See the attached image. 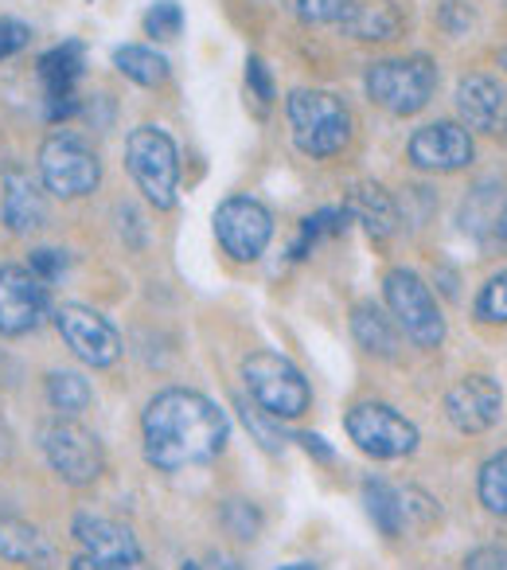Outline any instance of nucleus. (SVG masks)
Masks as SVG:
<instances>
[{
  "label": "nucleus",
  "mask_w": 507,
  "mask_h": 570,
  "mask_svg": "<svg viewBox=\"0 0 507 570\" xmlns=\"http://www.w3.org/2000/svg\"><path fill=\"white\" fill-rule=\"evenodd\" d=\"M230 438V422L207 395L188 387H168L149 399L141 414L145 461L160 473L203 465L222 453Z\"/></svg>",
  "instance_id": "f257e3e1"
},
{
  "label": "nucleus",
  "mask_w": 507,
  "mask_h": 570,
  "mask_svg": "<svg viewBox=\"0 0 507 570\" xmlns=\"http://www.w3.org/2000/svg\"><path fill=\"white\" fill-rule=\"evenodd\" d=\"M289 134L312 160H328L351 141V110L332 90H294L289 95Z\"/></svg>",
  "instance_id": "f03ea898"
},
{
  "label": "nucleus",
  "mask_w": 507,
  "mask_h": 570,
  "mask_svg": "<svg viewBox=\"0 0 507 570\" xmlns=\"http://www.w3.org/2000/svg\"><path fill=\"white\" fill-rule=\"evenodd\" d=\"M242 380H246V391H250L254 406L278 422L301 419L312 406L309 380H305L294 360L278 356V352H254V356H246Z\"/></svg>",
  "instance_id": "7ed1b4c3"
},
{
  "label": "nucleus",
  "mask_w": 507,
  "mask_h": 570,
  "mask_svg": "<svg viewBox=\"0 0 507 570\" xmlns=\"http://www.w3.org/2000/svg\"><path fill=\"white\" fill-rule=\"evenodd\" d=\"M126 168L141 196L157 212H168L176 204V184H180V153L176 141L160 126H137L126 137Z\"/></svg>",
  "instance_id": "20e7f679"
},
{
  "label": "nucleus",
  "mask_w": 507,
  "mask_h": 570,
  "mask_svg": "<svg viewBox=\"0 0 507 570\" xmlns=\"http://www.w3.org/2000/svg\"><path fill=\"white\" fill-rule=\"evenodd\" d=\"M367 98L395 118H414L429 106L437 90V67L426 56L410 59H379L367 67Z\"/></svg>",
  "instance_id": "39448f33"
},
{
  "label": "nucleus",
  "mask_w": 507,
  "mask_h": 570,
  "mask_svg": "<svg viewBox=\"0 0 507 570\" xmlns=\"http://www.w3.org/2000/svg\"><path fill=\"white\" fill-rule=\"evenodd\" d=\"M382 297H387V309L395 317V325L410 336L418 348H437L445 341V317L437 309L429 285L421 282L414 269L398 266L382 277Z\"/></svg>",
  "instance_id": "423d86ee"
},
{
  "label": "nucleus",
  "mask_w": 507,
  "mask_h": 570,
  "mask_svg": "<svg viewBox=\"0 0 507 570\" xmlns=\"http://www.w3.org/2000/svg\"><path fill=\"white\" fill-rule=\"evenodd\" d=\"M40 176L43 188L59 199H82L102 184V160L82 137L51 134L40 145Z\"/></svg>",
  "instance_id": "0eeeda50"
},
{
  "label": "nucleus",
  "mask_w": 507,
  "mask_h": 570,
  "mask_svg": "<svg viewBox=\"0 0 507 570\" xmlns=\"http://www.w3.org/2000/svg\"><path fill=\"white\" fill-rule=\"evenodd\" d=\"M344 430L356 450L375 461H398L418 450V426L387 403H356L344 414Z\"/></svg>",
  "instance_id": "6e6552de"
},
{
  "label": "nucleus",
  "mask_w": 507,
  "mask_h": 570,
  "mask_svg": "<svg viewBox=\"0 0 507 570\" xmlns=\"http://www.w3.org/2000/svg\"><path fill=\"white\" fill-rule=\"evenodd\" d=\"M40 445L48 465L63 476L67 484L82 489V484H95L106 469V450L87 426H79L74 419H56L40 430Z\"/></svg>",
  "instance_id": "1a4fd4ad"
},
{
  "label": "nucleus",
  "mask_w": 507,
  "mask_h": 570,
  "mask_svg": "<svg viewBox=\"0 0 507 570\" xmlns=\"http://www.w3.org/2000/svg\"><path fill=\"white\" fill-rule=\"evenodd\" d=\"M215 238L235 262H258L274 238V215L254 196H230L215 207Z\"/></svg>",
  "instance_id": "9d476101"
},
{
  "label": "nucleus",
  "mask_w": 507,
  "mask_h": 570,
  "mask_svg": "<svg viewBox=\"0 0 507 570\" xmlns=\"http://www.w3.org/2000/svg\"><path fill=\"white\" fill-rule=\"evenodd\" d=\"M48 285L28 266H0V336H28L43 325Z\"/></svg>",
  "instance_id": "9b49d317"
},
{
  "label": "nucleus",
  "mask_w": 507,
  "mask_h": 570,
  "mask_svg": "<svg viewBox=\"0 0 507 570\" xmlns=\"http://www.w3.org/2000/svg\"><path fill=\"white\" fill-rule=\"evenodd\" d=\"M56 328L67 341V348L90 367H113L121 360V336L102 313L87 305H63L56 313Z\"/></svg>",
  "instance_id": "f8f14e48"
},
{
  "label": "nucleus",
  "mask_w": 507,
  "mask_h": 570,
  "mask_svg": "<svg viewBox=\"0 0 507 570\" xmlns=\"http://www.w3.org/2000/svg\"><path fill=\"white\" fill-rule=\"evenodd\" d=\"M71 531H74V539H79L82 551H87L90 559L102 562V567H110V570H152L133 531H129L126 523L110 520V515L82 512V515H74Z\"/></svg>",
  "instance_id": "ddd939ff"
},
{
  "label": "nucleus",
  "mask_w": 507,
  "mask_h": 570,
  "mask_svg": "<svg viewBox=\"0 0 507 570\" xmlns=\"http://www.w3.org/2000/svg\"><path fill=\"white\" fill-rule=\"evenodd\" d=\"M473 157H476L473 137L457 121H429L406 145V160L414 168H421V173H441V176L460 173V168L473 165Z\"/></svg>",
  "instance_id": "4468645a"
},
{
  "label": "nucleus",
  "mask_w": 507,
  "mask_h": 570,
  "mask_svg": "<svg viewBox=\"0 0 507 570\" xmlns=\"http://www.w3.org/2000/svg\"><path fill=\"white\" fill-rule=\"evenodd\" d=\"M504 414V391L491 375H465L457 387L445 395V419L460 434H484Z\"/></svg>",
  "instance_id": "2eb2a0df"
},
{
  "label": "nucleus",
  "mask_w": 507,
  "mask_h": 570,
  "mask_svg": "<svg viewBox=\"0 0 507 570\" xmlns=\"http://www.w3.org/2000/svg\"><path fill=\"white\" fill-rule=\"evenodd\" d=\"M43 82V102H48V118L63 121L79 110V79H82V43L67 40L59 48H51L48 56H40L36 67Z\"/></svg>",
  "instance_id": "dca6fc26"
},
{
  "label": "nucleus",
  "mask_w": 507,
  "mask_h": 570,
  "mask_svg": "<svg viewBox=\"0 0 507 570\" xmlns=\"http://www.w3.org/2000/svg\"><path fill=\"white\" fill-rule=\"evenodd\" d=\"M457 110L465 118V129L507 137V90L491 75H465L457 82Z\"/></svg>",
  "instance_id": "f3484780"
},
{
  "label": "nucleus",
  "mask_w": 507,
  "mask_h": 570,
  "mask_svg": "<svg viewBox=\"0 0 507 570\" xmlns=\"http://www.w3.org/2000/svg\"><path fill=\"white\" fill-rule=\"evenodd\" d=\"M0 215L9 223L12 235H36L48 227V199H43L40 184L28 173H9L0 184Z\"/></svg>",
  "instance_id": "a211bd4d"
},
{
  "label": "nucleus",
  "mask_w": 507,
  "mask_h": 570,
  "mask_svg": "<svg viewBox=\"0 0 507 570\" xmlns=\"http://www.w3.org/2000/svg\"><path fill=\"white\" fill-rule=\"evenodd\" d=\"M344 32L364 43H390L406 32V12L395 0H351L344 12Z\"/></svg>",
  "instance_id": "6ab92c4d"
},
{
  "label": "nucleus",
  "mask_w": 507,
  "mask_h": 570,
  "mask_svg": "<svg viewBox=\"0 0 507 570\" xmlns=\"http://www.w3.org/2000/svg\"><path fill=\"white\" fill-rule=\"evenodd\" d=\"M0 559L17 562V567L48 570L56 562V547L36 523L20 520V515H0Z\"/></svg>",
  "instance_id": "aec40b11"
},
{
  "label": "nucleus",
  "mask_w": 507,
  "mask_h": 570,
  "mask_svg": "<svg viewBox=\"0 0 507 570\" xmlns=\"http://www.w3.org/2000/svg\"><path fill=\"white\" fill-rule=\"evenodd\" d=\"M351 336L364 352L379 360H395L398 348H402V336H398V325L379 309V305L364 302L351 309Z\"/></svg>",
  "instance_id": "412c9836"
},
{
  "label": "nucleus",
  "mask_w": 507,
  "mask_h": 570,
  "mask_svg": "<svg viewBox=\"0 0 507 570\" xmlns=\"http://www.w3.org/2000/svg\"><path fill=\"white\" fill-rule=\"evenodd\" d=\"M344 212L356 215L371 238H390L398 230V204L390 199L387 188H379V184H359V188H351Z\"/></svg>",
  "instance_id": "4be33fe9"
},
{
  "label": "nucleus",
  "mask_w": 507,
  "mask_h": 570,
  "mask_svg": "<svg viewBox=\"0 0 507 570\" xmlns=\"http://www.w3.org/2000/svg\"><path fill=\"white\" fill-rule=\"evenodd\" d=\"M113 67L137 87H165L168 82V59L152 48H141V43H126L113 51Z\"/></svg>",
  "instance_id": "5701e85b"
},
{
  "label": "nucleus",
  "mask_w": 507,
  "mask_h": 570,
  "mask_svg": "<svg viewBox=\"0 0 507 570\" xmlns=\"http://www.w3.org/2000/svg\"><path fill=\"white\" fill-rule=\"evenodd\" d=\"M364 508L382 535H390V539L402 535L406 512H402V492L398 489H390L387 481H367L364 484Z\"/></svg>",
  "instance_id": "b1692460"
},
{
  "label": "nucleus",
  "mask_w": 507,
  "mask_h": 570,
  "mask_svg": "<svg viewBox=\"0 0 507 570\" xmlns=\"http://www.w3.org/2000/svg\"><path fill=\"white\" fill-rule=\"evenodd\" d=\"M499 191L491 180L476 184L473 191H468V199L460 204V227L468 230V235H491V227H496L499 212H504V199H499Z\"/></svg>",
  "instance_id": "393cba45"
},
{
  "label": "nucleus",
  "mask_w": 507,
  "mask_h": 570,
  "mask_svg": "<svg viewBox=\"0 0 507 570\" xmlns=\"http://www.w3.org/2000/svg\"><path fill=\"white\" fill-rule=\"evenodd\" d=\"M48 403L59 411V419H74L95 403V391L79 372H51L48 375Z\"/></svg>",
  "instance_id": "a878e982"
},
{
  "label": "nucleus",
  "mask_w": 507,
  "mask_h": 570,
  "mask_svg": "<svg viewBox=\"0 0 507 570\" xmlns=\"http://www.w3.org/2000/svg\"><path fill=\"white\" fill-rule=\"evenodd\" d=\"M344 227H348V212H340V207H325V212L309 215V219L301 223V235H297V243H294V258H309V250L320 243V238L344 235Z\"/></svg>",
  "instance_id": "bb28decb"
},
{
  "label": "nucleus",
  "mask_w": 507,
  "mask_h": 570,
  "mask_svg": "<svg viewBox=\"0 0 507 570\" xmlns=\"http://www.w3.org/2000/svg\"><path fill=\"white\" fill-rule=\"evenodd\" d=\"M476 492H480V504L488 508L491 515H507V450L484 461Z\"/></svg>",
  "instance_id": "cd10ccee"
},
{
  "label": "nucleus",
  "mask_w": 507,
  "mask_h": 570,
  "mask_svg": "<svg viewBox=\"0 0 507 570\" xmlns=\"http://www.w3.org/2000/svg\"><path fill=\"white\" fill-rule=\"evenodd\" d=\"M473 309L484 325H507V269H499L496 277H488V282L480 285Z\"/></svg>",
  "instance_id": "c85d7f7f"
},
{
  "label": "nucleus",
  "mask_w": 507,
  "mask_h": 570,
  "mask_svg": "<svg viewBox=\"0 0 507 570\" xmlns=\"http://www.w3.org/2000/svg\"><path fill=\"white\" fill-rule=\"evenodd\" d=\"M183 28V12L176 0H157L149 12H145V32L152 36V40H176Z\"/></svg>",
  "instance_id": "c756f323"
},
{
  "label": "nucleus",
  "mask_w": 507,
  "mask_h": 570,
  "mask_svg": "<svg viewBox=\"0 0 507 570\" xmlns=\"http://www.w3.org/2000/svg\"><path fill=\"white\" fill-rule=\"evenodd\" d=\"M222 523H227L230 535L254 539L258 535V528H262V515H258V508L246 504V500H230V504L222 508Z\"/></svg>",
  "instance_id": "7c9ffc66"
},
{
  "label": "nucleus",
  "mask_w": 507,
  "mask_h": 570,
  "mask_svg": "<svg viewBox=\"0 0 507 570\" xmlns=\"http://www.w3.org/2000/svg\"><path fill=\"white\" fill-rule=\"evenodd\" d=\"M351 0H297V17L305 24H340Z\"/></svg>",
  "instance_id": "2f4dec72"
},
{
  "label": "nucleus",
  "mask_w": 507,
  "mask_h": 570,
  "mask_svg": "<svg viewBox=\"0 0 507 570\" xmlns=\"http://www.w3.org/2000/svg\"><path fill=\"white\" fill-rule=\"evenodd\" d=\"M67 266H71L67 250H51V246H43V250H32V262H28V269H32V274L40 277L43 285L59 282V277L67 274Z\"/></svg>",
  "instance_id": "473e14b6"
},
{
  "label": "nucleus",
  "mask_w": 507,
  "mask_h": 570,
  "mask_svg": "<svg viewBox=\"0 0 507 570\" xmlns=\"http://www.w3.org/2000/svg\"><path fill=\"white\" fill-rule=\"evenodd\" d=\"M238 411H242V422H246V426H250V434L258 438V442H262L270 453H278L281 445H286V438H281V430H274L270 422H266V419H270V414H266V411H258V406H246V403L238 406Z\"/></svg>",
  "instance_id": "72a5a7b5"
},
{
  "label": "nucleus",
  "mask_w": 507,
  "mask_h": 570,
  "mask_svg": "<svg viewBox=\"0 0 507 570\" xmlns=\"http://www.w3.org/2000/svg\"><path fill=\"white\" fill-rule=\"evenodd\" d=\"M246 87H250V95L258 98V106H270L274 102V75H270V67H266L258 56L246 59Z\"/></svg>",
  "instance_id": "f704fd0d"
},
{
  "label": "nucleus",
  "mask_w": 507,
  "mask_h": 570,
  "mask_svg": "<svg viewBox=\"0 0 507 570\" xmlns=\"http://www.w3.org/2000/svg\"><path fill=\"white\" fill-rule=\"evenodd\" d=\"M32 43V28L20 24V20H0V59L17 56Z\"/></svg>",
  "instance_id": "c9c22d12"
},
{
  "label": "nucleus",
  "mask_w": 507,
  "mask_h": 570,
  "mask_svg": "<svg viewBox=\"0 0 507 570\" xmlns=\"http://www.w3.org/2000/svg\"><path fill=\"white\" fill-rule=\"evenodd\" d=\"M465 570H507V547H499V543L476 547L465 559Z\"/></svg>",
  "instance_id": "e433bc0d"
},
{
  "label": "nucleus",
  "mask_w": 507,
  "mask_h": 570,
  "mask_svg": "<svg viewBox=\"0 0 507 570\" xmlns=\"http://www.w3.org/2000/svg\"><path fill=\"white\" fill-rule=\"evenodd\" d=\"M297 442H301V445H305V453H312V458L332 461V450H328L325 438H320V434H297Z\"/></svg>",
  "instance_id": "4c0bfd02"
},
{
  "label": "nucleus",
  "mask_w": 507,
  "mask_h": 570,
  "mask_svg": "<svg viewBox=\"0 0 507 570\" xmlns=\"http://www.w3.org/2000/svg\"><path fill=\"white\" fill-rule=\"evenodd\" d=\"M491 238H496L499 246L507 250V204H504V212H499V219H496V227H491Z\"/></svg>",
  "instance_id": "58836bf2"
},
{
  "label": "nucleus",
  "mask_w": 507,
  "mask_h": 570,
  "mask_svg": "<svg viewBox=\"0 0 507 570\" xmlns=\"http://www.w3.org/2000/svg\"><path fill=\"white\" fill-rule=\"evenodd\" d=\"M71 570H110V567H102V562L90 559V554H79V559L71 562Z\"/></svg>",
  "instance_id": "ea45409f"
},
{
  "label": "nucleus",
  "mask_w": 507,
  "mask_h": 570,
  "mask_svg": "<svg viewBox=\"0 0 507 570\" xmlns=\"http://www.w3.org/2000/svg\"><path fill=\"white\" fill-rule=\"evenodd\" d=\"M278 570H320L317 562H286V567H278Z\"/></svg>",
  "instance_id": "a19ab883"
},
{
  "label": "nucleus",
  "mask_w": 507,
  "mask_h": 570,
  "mask_svg": "<svg viewBox=\"0 0 507 570\" xmlns=\"http://www.w3.org/2000/svg\"><path fill=\"white\" fill-rule=\"evenodd\" d=\"M9 458V434H4V430H0V461Z\"/></svg>",
  "instance_id": "79ce46f5"
},
{
  "label": "nucleus",
  "mask_w": 507,
  "mask_h": 570,
  "mask_svg": "<svg viewBox=\"0 0 507 570\" xmlns=\"http://www.w3.org/2000/svg\"><path fill=\"white\" fill-rule=\"evenodd\" d=\"M496 59H499V67H504V71H507V48H504V51H499V56H496Z\"/></svg>",
  "instance_id": "37998d69"
},
{
  "label": "nucleus",
  "mask_w": 507,
  "mask_h": 570,
  "mask_svg": "<svg viewBox=\"0 0 507 570\" xmlns=\"http://www.w3.org/2000/svg\"><path fill=\"white\" fill-rule=\"evenodd\" d=\"M183 570H203V567H199V562H183Z\"/></svg>",
  "instance_id": "c03bdc74"
}]
</instances>
